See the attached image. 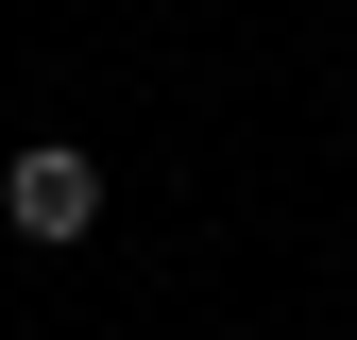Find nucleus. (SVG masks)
<instances>
[{"mask_svg":"<svg viewBox=\"0 0 357 340\" xmlns=\"http://www.w3.org/2000/svg\"><path fill=\"white\" fill-rule=\"evenodd\" d=\"M0 204H17V238H85V222H102V170H85L68 137H34L17 170H0Z\"/></svg>","mask_w":357,"mask_h":340,"instance_id":"1","label":"nucleus"}]
</instances>
